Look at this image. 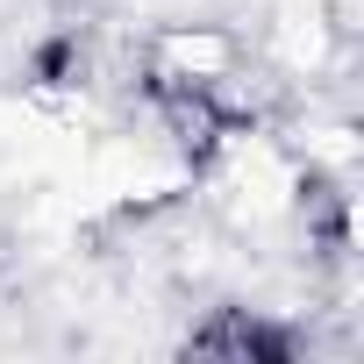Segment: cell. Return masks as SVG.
I'll use <instances>...</instances> for the list:
<instances>
[{
    "label": "cell",
    "instance_id": "obj_1",
    "mask_svg": "<svg viewBox=\"0 0 364 364\" xmlns=\"http://www.w3.org/2000/svg\"><path fill=\"white\" fill-rule=\"evenodd\" d=\"M186 350H193V357H222V364H293V357H300V336H293L286 321L250 314V307H222L208 328L186 336Z\"/></svg>",
    "mask_w": 364,
    "mask_h": 364
}]
</instances>
